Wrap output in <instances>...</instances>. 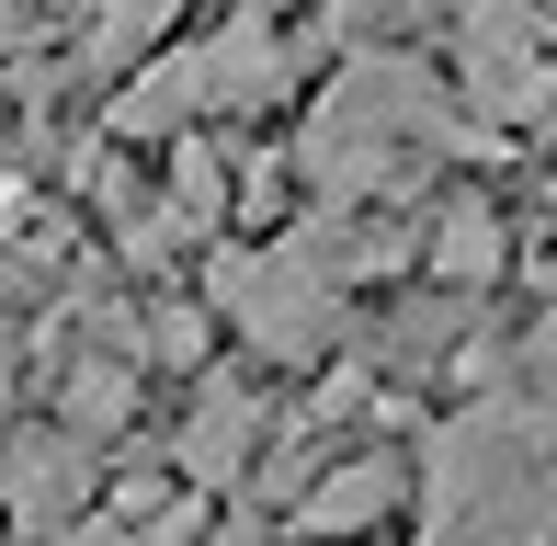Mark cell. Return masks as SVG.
Instances as JSON below:
<instances>
[{"label":"cell","instance_id":"obj_1","mask_svg":"<svg viewBox=\"0 0 557 546\" xmlns=\"http://www.w3.org/2000/svg\"><path fill=\"white\" fill-rule=\"evenodd\" d=\"M455 148H490V137L455 114V91L410 58V46H387V58H342V80L308 103L296 171L319 183L331 216H375V206H398L433 160H455Z\"/></svg>","mask_w":557,"mask_h":546},{"label":"cell","instance_id":"obj_2","mask_svg":"<svg viewBox=\"0 0 557 546\" xmlns=\"http://www.w3.org/2000/svg\"><path fill=\"white\" fill-rule=\"evenodd\" d=\"M421 546H557V399L500 387L421 433Z\"/></svg>","mask_w":557,"mask_h":546},{"label":"cell","instance_id":"obj_3","mask_svg":"<svg viewBox=\"0 0 557 546\" xmlns=\"http://www.w3.org/2000/svg\"><path fill=\"white\" fill-rule=\"evenodd\" d=\"M206 308L239 319L250 353H273V364H319L331 331H342V285L296 251V239H273V251H216L206 262Z\"/></svg>","mask_w":557,"mask_h":546},{"label":"cell","instance_id":"obj_4","mask_svg":"<svg viewBox=\"0 0 557 546\" xmlns=\"http://www.w3.org/2000/svg\"><path fill=\"white\" fill-rule=\"evenodd\" d=\"M455 91L490 126H546L557 114V58H546V0H455Z\"/></svg>","mask_w":557,"mask_h":546},{"label":"cell","instance_id":"obj_5","mask_svg":"<svg viewBox=\"0 0 557 546\" xmlns=\"http://www.w3.org/2000/svg\"><path fill=\"white\" fill-rule=\"evenodd\" d=\"M91 489H103V456H91L81 433H12L0 444V512H12L23 546H69L91 524Z\"/></svg>","mask_w":557,"mask_h":546},{"label":"cell","instance_id":"obj_6","mask_svg":"<svg viewBox=\"0 0 557 546\" xmlns=\"http://www.w3.org/2000/svg\"><path fill=\"white\" fill-rule=\"evenodd\" d=\"M285 80H296V46L273 35L262 12H227L216 35H206V103H216V114H262V103H285Z\"/></svg>","mask_w":557,"mask_h":546},{"label":"cell","instance_id":"obj_7","mask_svg":"<svg viewBox=\"0 0 557 546\" xmlns=\"http://www.w3.org/2000/svg\"><path fill=\"white\" fill-rule=\"evenodd\" d=\"M250 444H262V399H250L239 376H206V399H194V421H183V479H194V501L206 489H227V479H250Z\"/></svg>","mask_w":557,"mask_h":546},{"label":"cell","instance_id":"obj_8","mask_svg":"<svg viewBox=\"0 0 557 546\" xmlns=\"http://www.w3.org/2000/svg\"><path fill=\"white\" fill-rule=\"evenodd\" d=\"M410 501V467L375 444V456H342V467H319V489L296 501V535H375L387 512Z\"/></svg>","mask_w":557,"mask_h":546},{"label":"cell","instance_id":"obj_9","mask_svg":"<svg viewBox=\"0 0 557 546\" xmlns=\"http://www.w3.org/2000/svg\"><path fill=\"white\" fill-rule=\"evenodd\" d=\"M194 114H216V103H206V46H171V58H148L137 80L103 103V126H114L125 148H148V137H183Z\"/></svg>","mask_w":557,"mask_h":546},{"label":"cell","instance_id":"obj_10","mask_svg":"<svg viewBox=\"0 0 557 546\" xmlns=\"http://www.w3.org/2000/svg\"><path fill=\"white\" fill-rule=\"evenodd\" d=\"M137 421V364L125 353H69L58 364V433H81V444H103Z\"/></svg>","mask_w":557,"mask_h":546},{"label":"cell","instance_id":"obj_11","mask_svg":"<svg viewBox=\"0 0 557 546\" xmlns=\"http://www.w3.org/2000/svg\"><path fill=\"white\" fill-rule=\"evenodd\" d=\"M500 251H512V239H500V216L478 206V194H455L433 228H421V273H433V285H455V296H467V285H490Z\"/></svg>","mask_w":557,"mask_h":546},{"label":"cell","instance_id":"obj_12","mask_svg":"<svg viewBox=\"0 0 557 546\" xmlns=\"http://www.w3.org/2000/svg\"><path fill=\"white\" fill-rule=\"evenodd\" d=\"M171 12H183V0H91L81 58H91V69H125V80H137V69H148V46L171 35Z\"/></svg>","mask_w":557,"mask_h":546},{"label":"cell","instance_id":"obj_13","mask_svg":"<svg viewBox=\"0 0 557 546\" xmlns=\"http://www.w3.org/2000/svg\"><path fill=\"white\" fill-rule=\"evenodd\" d=\"M319 23H331L352 58H387L410 23H433V0H319Z\"/></svg>","mask_w":557,"mask_h":546},{"label":"cell","instance_id":"obj_14","mask_svg":"<svg viewBox=\"0 0 557 546\" xmlns=\"http://www.w3.org/2000/svg\"><path fill=\"white\" fill-rule=\"evenodd\" d=\"M206 342H216V319L194 308V296H160V308L137 319V353L148 364H206Z\"/></svg>","mask_w":557,"mask_h":546},{"label":"cell","instance_id":"obj_15","mask_svg":"<svg viewBox=\"0 0 557 546\" xmlns=\"http://www.w3.org/2000/svg\"><path fill=\"white\" fill-rule=\"evenodd\" d=\"M171 216H194V228L227 216V160L216 148H171Z\"/></svg>","mask_w":557,"mask_h":546},{"label":"cell","instance_id":"obj_16","mask_svg":"<svg viewBox=\"0 0 557 546\" xmlns=\"http://www.w3.org/2000/svg\"><path fill=\"white\" fill-rule=\"evenodd\" d=\"M239 12H262V23H273V12H285V0H239Z\"/></svg>","mask_w":557,"mask_h":546},{"label":"cell","instance_id":"obj_17","mask_svg":"<svg viewBox=\"0 0 557 546\" xmlns=\"http://www.w3.org/2000/svg\"><path fill=\"white\" fill-rule=\"evenodd\" d=\"M546 285H557V228H546Z\"/></svg>","mask_w":557,"mask_h":546}]
</instances>
